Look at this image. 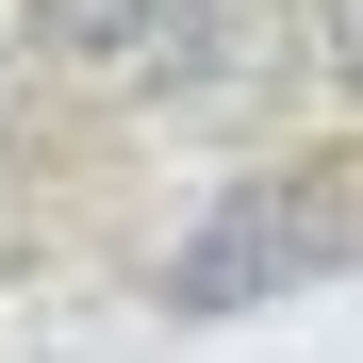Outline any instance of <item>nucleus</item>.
Instances as JSON below:
<instances>
[{"label":"nucleus","mask_w":363,"mask_h":363,"mask_svg":"<svg viewBox=\"0 0 363 363\" xmlns=\"http://www.w3.org/2000/svg\"><path fill=\"white\" fill-rule=\"evenodd\" d=\"M330 248H363V215H330V199H297V182H248V199H215L199 231H182V264H165V297H182V314H248L264 281H297V264H330Z\"/></svg>","instance_id":"f257e3e1"},{"label":"nucleus","mask_w":363,"mask_h":363,"mask_svg":"<svg viewBox=\"0 0 363 363\" xmlns=\"http://www.w3.org/2000/svg\"><path fill=\"white\" fill-rule=\"evenodd\" d=\"M33 33H50V50H83V67H133V50L165 33V0H33Z\"/></svg>","instance_id":"f03ea898"},{"label":"nucleus","mask_w":363,"mask_h":363,"mask_svg":"<svg viewBox=\"0 0 363 363\" xmlns=\"http://www.w3.org/2000/svg\"><path fill=\"white\" fill-rule=\"evenodd\" d=\"M314 50H330V83L363 99V0H314Z\"/></svg>","instance_id":"7ed1b4c3"}]
</instances>
